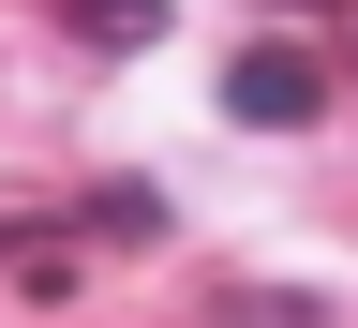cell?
<instances>
[{"label": "cell", "instance_id": "cell-1", "mask_svg": "<svg viewBox=\"0 0 358 328\" xmlns=\"http://www.w3.org/2000/svg\"><path fill=\"white\" fill-rule=\"evenodd\" d=\"M329 45H239V60H224V120H254V134H313L329 120Z\"/></svg>", "mask_w": 358, "mask_h": 328}, {"label": "cell", "instance_id": "cell-2", "mask_svg": "<svg viewBox=\"0 0 358 328\" xmlns=\"http://www.w3.org/2000/svg\"><path fill=\"white\" fill-rule=\"evenodd\" d=\"M209 313H224V328H329V299H313V284H299V299H284V284H224Z\"/></svg>", "mask_w": 358, "mask_h": 328}, {"label": "cell", "instance_id": "cell-3", "mask_svg": "<svg viewBox=\"0 0 358 328\" xmlns=\"http://www.w3.org/2000/svg\"><path fill=\"white\" fill-rule=\"evenodd\" d=\"M75 30L90 45H150V0H75Z\"/></svg>", "mask_w": 358, "mask_h": 328}]
</instances>
